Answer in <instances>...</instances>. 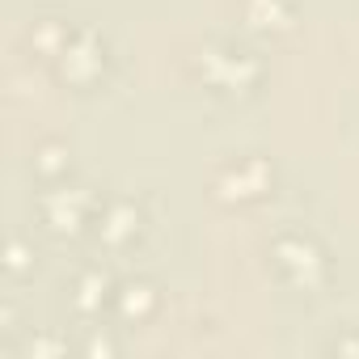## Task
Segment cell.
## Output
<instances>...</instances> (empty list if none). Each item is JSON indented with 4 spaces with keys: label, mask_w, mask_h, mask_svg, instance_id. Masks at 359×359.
<instances>
[{
    "label": "cell",
    "mask_w": 359,
    "mask_h": 359,
    "mask_svg": "<svg viewBox=\"0 0 359 359\" xmlns=\"http://www.w3.org/2000/svg\"><path fill=\"white\" fill-rule=\"evenodd\" d=\"M275 266H279L296 287H317V283L325 279V258H321V250H317L313 241H304V237H283V241L275 245Z\"/></svg>",
    "instance_id": "obj_1"
},
{
    "label": "cell",
    "mask_w": 359,
    "mask_h": 359,
    "mask_svg": "<svg viewBox=\"0 0 359 359\" xmlns=\"http://www.w3.org/2000/svg\"><path fill=\"white\" fill-rule=\"evenodd\" d=\"M203 72L224 89H245L258 76V64L250 51H203Z\"/></svg>",
    "instance_id": "obj_2"
},
{
    "label": "cell",
    "mask_w": 359,
    "mask_h": 359,
    "mask_svg": "<svg viewBox=\"0 0 359 359\" xmlns=\"http://www.w3.org/2000/svg\"><path fill=\"white\" fill-rule=\"evenodd\" d=\"M266 165L262 161H245V165H229L220 177H216V191L220 199H254L266 191Z\"/></svg>",
    "instance_id": "obj_3"
},
{
    "label": "cell",
    "mask_w": 359,
    "mask_h": 359,
    "mask_svg": "<svg viewBox=\"0 0 359 359\" xmlns=\"http://www.w3.org/2000/svg\"><path fill=\"white\" fill-rule=\"evenodd\" d=\"M85 212H89V195L81 191V187H68V191H51L47 199H43V216L51 220V229H81V220H85Z\"/></svg>",
    "instance_id": "obj_4"
},
{
    "label": "cell",
    "mask_w": 359,
    "mask_h": 359,
    "mask_svg": "<svg viewBox=\"0 0 359 359\" xmlns=\"http://www.w3.org/2000/svg\"><path fill=\"white\" fill-rule=\"evenodd\" d=\"M60 55H64V76H76V81L102 68V47H97L93 34H76V39H68Z\"/></svg>",
    "instance_id": "obj_5"
},
{
    "label": "cell",
    "mask_w": 359,
    "mask_h": 359,
    "mask_svg": "<svg viewBox=\"0 0 359 359\" xmlns=\"http://www.w3.org/2000/svg\"><path fill=\"white\" fill-rule=\"evenodd\" d=\"M135 229H140V212L127 208V203H114V208L102 216V241H110V245H123Z\"/></svg>",
    "instance_id": "obj_6"
},
{
    "label": "cell",
    "mask_w": 359,
    "mask_h": 359,
    "mask_svg": "<svg viewBox=\"0 0 359 359\" xmlns=\"http://www.w3.org/2000/svg\"><path fill=\"white\" fill-rule=\"evenodd\" d=\"M106 296H110V279L102 275V271H85L81 279H76V309L81 313H97L102 304H106Z\"/></svg>",
    "instance_id": "obj_7"
},
{
    "label": "cell",
    "mask_w": 359,
    "mask_h": 359,
    "mask_svg": "<svg viewBox=\"0 0 359 359\" xmlns=\"http://www.w3.org/2000/svg\"><path fill=\"white\" fill-rule=\"evenodd\" d=\"M152 304H156V292H152L148 283H123V287H118V309H123V317H148Z\"/></svg>",
    "instance_id": "obj_8"
},
{
    "label": "cell",
    "mask_w": 359,
    "mask_h": 359,
    "mask_svg": "<svg viewBox=\"0 0 359 359\" xmlns=\"http://www.w3.org/2000/svg\"><path fill=\"white\" fill-rule=\"evenodd\" d=\"M287 5L283 0H250V22L254 26H287Z\"/></svg>",
    "instance_id": "obj_9"
},
{
    "label": "cell",
    "mask_w": 359,
    "mask_h": 359,
    "mask_svg": "<svg viewBox=\"0 0 359 359\" xmlns=\"http://www.w3.org/2000/svg\"><path fill=\"white\" fill-rule=\"evenodd\" d=\"M55 156H60V152H55V148H47V152H43V161H39V165H43V169H60V165H64V161H55Z\"/></svg>",
    "instance_id": "obj_10"
}]
</instances>
